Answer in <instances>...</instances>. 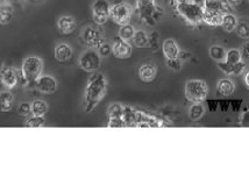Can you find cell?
Wrapping results in <instances>:
<instances>
[{"mask_svg": "<svg viewBox=\"0 0 249 186\" xmlns=\"http://www.w3.org/2000/svg\"><path fill=\"white\" fill-rule=\"evenodd\" d=\"M106 90H107L106 77L102 72L94 71L93 75L89 78L84 91V99H83L84 111L88 113L92 112L105 97Z\"/></svg>", "mask_w": 249, "mask_h": 186, "instance_id": "6da1fadb", "label": "cell"}, {"mask_svg": "<svg viewBox=\"0 0 249 186\" xmlns=\"http://www.w3.org/2000/svg\"><path fill=\"white\" fill-rule=\"evenodd\" d=\"M175 10L177 14L182 17L184 21L190 26H199L203 23V6L195 4V2L183 1V0H176Z\"/></svg>", "mask_w": 249, "mask_h": 186, "instance_id": "7a4b0ae2", "label": "cell"}, {"mask_svg": "<svg viewBox=\"0 0 249 186\" xmlns=\"http://www.w3.org/2000/svg\"><path fill=\"white\" fill-rule=\"evenodd\" d=\"M184 93L186 99L192 104L204 102L209 94V86L203 79H190L185 84Z\"/></svg>", "mask_w": 249, "mask_h": 186, "instance_id": "3957f363", "label": "cell"}, {"mask_svg": "<svg viewBox=\"0 0 249 186\" xmlns=\"http://www.w3.org/2000/svg\"><path fill=\"white\" fill-rule=\"evenodd\" d=\"M43 62L37 56H28L22 62V78L27 82H35L37 77L42 75Z\"/></svg>", "mask_w": 249, "mask_h": 186, "instance_id": "277c9868", "label": "cell"}, {"mask_svg": "<svg viewBox=\"0 0 249 186\" xmlns=\"http://www.w3.org/2000/svg\"><path fill=\"white\" fill-rule=\"evenodd\" d=\"M133 16V7L127 2H115L111 5L109 10V19L117 25L123 26L129 23L130 17Z\"/></svg>", "mask_w": 249, "mask_h": 186, "instance_id": "5b68a950", "label": "cell"}, {"mask_svg": "<svg viewBox=\"0 0 249 186\" xmlns=\"http://www.w3.org/2000/svg\"><path fill=\"white\" fill-rule=\"evenodd\" d=\"M102 64V56L93 48L85 50L79 58V67L87 72H94Z\"/></svg>", "mask_w": 249, "mask_h": 186, "instance_id": "8992f818", "label": "cell"}, {"mask_svg": "<svg viewBox=\"0 0 249 186\" xmlns=\"http://www.w3.org/2000/svg\"><path fill=\"white\" fill-rule=\"evenodd\" d=\"M111 4L107 0H94L92 4V19L96 25L103 26L108 21Z\"/></svg>", "mask_w": 249, "mask_h": 186, "instance_id": "52a82bcc", "label": "cell"}, {"mask_svg": "<svg viewBox=\"0 0 249 186\" xmlns=\"http://www.w3.org/2000/svg\"><path fill=\"white\" fill-rule=\"evenodd\" d=\"M82 38L89 48L98 49L104 42H106L105 37H104L102 32H100L99 29H97L96 27H93V26H88V27L83 31Z\"/></svg>", "mask_w": 249, "mask_h": 186, "instance_id": "ba28073f", "label": "cell"}, {"mask_svg": "<svg viewBox=\"0 0 249 186\" xmlns=\"http://www.w3.org/2000/svg\"><path fill=\"white\" fill-rule=\"evenodd\" d=\"M132 46H130L129 41L124 40L120 36H117L113 40V43H112V52L117 58L119 60H126V58H129L130 55H132Z\"/></svg>", "mask_w": 249, "mask_h": 186, "instance_id": "9c48e42d", "label": "cell"}, {"mask_svg": "<svg viewBox=\"0 0 249 186\" xmlns=\"http://www.w3.org/2000/svg\"><path fill=\"white\" fill-rule=\"evenodd\" d=\"M35 86L41 93L53 94L57 90V81L50 75H41L35 79Z\"/></svg>", "mask_w": 249, "mask_h": 186, "instance_id": "30bf717a", "label": "cell"}, {"mask_svg": "<svg viewBox=\"0 0 249 186\" xmlns=\"http://www.w3.org/2000/svg\"><path fill=\"white\" fill-rule=\"evenodd\" d=\"M0 81H1L5 87L13 88L18 84V82H19V78H18L16 70L6 67L0 70Z\"/></svg>", "mask_w": 249, "mask_h": 186, "instance_id": "8fae6325", "label": "cell"}, {"mask_svg": "<svg viewBox=\"0 0 249 186\" xmlns=\"http://www.w3.org/2000/svg\"><path fill=\"white\" fill-rule=\"evenodd\" d=\"M162 51L165 60H174V58L178 57L180 49L178 43L174 38H167L162 44Z\"/></svg>", "mask_w": 249, "mask_h": 186, "instance_id": "7c38bea8", "label": "cell"}, {"mask_svg": "<svg viewBox=\"0 0 249 186\" xmlns=\"http://www.w3.org/2000/svg\"><path fill=\"white\" fill-rule=\"evenodd\" d=\"M139 78L144 83H150L156 78L157 69L153 63H143L139 68Z\"/></svg>", "mask_w": 249, "mask_h": 186, "instance_id": "4fadbf2b", "label": "cell"}, {"mask_svg": "<svg viewBox=\"0 0 249 186\" xmlns=\"http://www.w3.org/2000/svg\"><path fill=\"white\" fill-rule=\"evenodd\" d=\"M76 20L71 16H62L57 20V28L62 34L69 35L73 33L76 29Z\"/></svg>", "mask_w": 249, "mask_h": 186, "instance_id": "5bb4252c", "label": "cell"}, {"mask_svg": "<svg viewBox=\"0 0 249 186\" xmlns=\"http://www.w3.org/2000/svg\"><path fill=\"white\" fill-rule=\"evenodd\" d=\"M222 12H212V11H204L203 10V22L211 27H220L224 17Z\"/></svg>", "mask_w": 249, "mask_h": 186, "instance_id": "9a60e30c", "label": "cell"}, {"mask_svg": "<svg viewBox=\"0 0 249 186\" xmlns=\"http://www.w3.org/2000/svg\"><path fill=\"white\" fill-rule=\"evenodd\" d=\"M72 57V48L68 43H60L55 48V58L61 63L70 61Z\"/></svg>", "mask_w": 249, "mask_h": 186, "instance_id": "2e32d148", "label": "cell"}, {"mask_svg": "<svg viewBox=\"0 0 249 186\" xmlns=\"http://www.w3.org/2000/svg\"><path fill=\"white\" fill-rule=\"evenodd\" d=\"M235 85L230 78H222L217 83V93L221 97H230L234 93Z\"/></svg>", "mask_w": 249, "mask_h": 186, "instance_id": "e0dca14e", "label": "cell"}, {"mask_svg": "<svg viewBox=\"0 0 249 186\" xmlns=\"http://www.w3.org/2000/svg\"><path fill=\"white\" fill-rule=\"evenodd\" d=\"M236 25H238V19L233 13H225L222 17L221 27L226 33H232L235 31Z\"/></svg>", "mask_w": 249, "mask_h": 186, "instance_id": "ac0fdd59", "label": "cell"}, {"mask_svg": "<svg viewBox=\"0 0 249 186\" xmlns=\"http://www.w3.org/2000/svg\"><path fill=\"white\" fill-rule=\"evenodd\" d=\"M48 113V105L43 100H34L32 102V115H36V117H46Z\"/></svg>", "mask_w": 249, "mask_h": 186, "instance_id": "d6986e66", "label": "cell"}, {"mask_svg": "<svg viewBox=\"0 0 249 186\" xmlns=\"http://www.w3.org/2000/svg\"><path fill=\"white\" fill-rule=\"evenodd\" d=\"M226 54L227 51L225 50L224 47L219 46V44H214L210 48V56H211L212 60H214L217 63L224 62L226 60Z\"/></svg>", "mask_w": 249, "mask_h": 186, "instance_id": "ffe728a7", "label": "cell"}, {"mask_svg": "<svg viewBox=\"0 0 249 186\" xmlns=\"http://www.w3.org/2000/svg\"><path fill=\"white\" fill-rule=\"evenodd\" d=\"M204 114H205V106L203 105V102H196L189 108V117L194 121L200 120Z\"/></svg>", "mask_w": 249, "mask_h": 186, "instance_id": "44dd1931", "label": "cell"}, {"mask_svg": "<svg viewBox=\"0 0 249 186\" xmlns=\"http://www.w3.org/2000/svg\"><path fill=\"white\" fill-rule=\"evenodd\" d=\"M235 31L240 38L249 40V20L246 19V17L238 20V25H236Z\"/></svg>", "mask_w": 249, "mask_h": 186, "instance_id": "7402d4cb", "label": "cell"}, {"mask_svg": "<svg viewBox=\"0 0 249 186\" xmlns=\"http://www.w3.org/2000/svg\"><path fill=\"white\" fill-rule=\"evenodd\" d=\"M13 94L10 91H4L0 93V110L2 112H8L13 105Z\"/></svg>", "mask_w": 249, "mask_h": 186, "instance_id": "603a6c76", "label": "cell"}, {"mask_svg": "<svg viewBox=\"0 0 249 186\" xmlns=\"http://www.w3.org/2000/svg\"><path fill=\"white\" fill-rule=\"evenodd\" d=\"M224 2L225 0H205L203 4L204 11H212V12H224Z\"/></svg>", "mask_w": 249, "mask_h": 186, "instance_id": "cb8c5ba5", "label": "cell"}, {"mask_svg": "<svg viewBox=\"0 0 249 186\" xmlns=\"http://www.w3.org/2000/svg\"><path fill=\"white\" fill-rule=\"evenodd\" d=\"M132 41L138 48H144V47L148 46V42H149V36H148V34L144 31H136Z\"/></svg>", "mask_w": 249, "mask_h": 186, "instance_id": "d4e9b609", "label": "cell"}, {"mask_svg": "<svg viewBox=\"0 0 249 186\" xmlns=\"http://www.w3.org/2000/svg\"><path fill=\"white\" fill-rule=\"evenodd\" d=\"M135 32L136 31H135L134 26L130 25V23H126V25L120 26L119 35H118V36H120L121 38H124V40H126V41H130V40H133V37H134Z\"/></svg>", "mask_w": 249, "mask_h": 186, "instance_id": "484cf974", "label": "cell"}, {"mask_svg": "<svg viewBox=\"0 0 249 186\" xmlns=\"http://www.w3.org/2000/svg\"><path fill=\"white\" fill-rule=\"evenodd\" d=\"M242 60H244V57H242L241 51L239 49H230L226 54V60H225V62H227L231 66H234V64L239 63Z\"/></svg>", "mask_w": 249, "mask_h": 186, "instance_id": "4316f807", "label": "cell"}, {"mask_svg": "<svg viewBox=\"0 0 249 186\" xmlns=\"http://www.w3.org/2000/svg\"><path fill=\"white\" fill-rule=\"evenodd\" d=\"M13 19V11L8 6L0 7V25H8Z\"/></svg>", "mask_w": 249, "mask_h": 186, "instance_id": "83f0119b", "label": "cell"}, {"mask_svg": "<svg viewBox=\"0 0 249 186\" xmlns=\"http://www.w3.org/2000/svg\"><path fill=\"white\" fill-rule=\"evenodd\" d=\"M124 107L120 104H113L108 108V117L109 119H123Z\"/></svg>", "mask_w": 249, "mask_h": 186, "instance_id": "f1b7e54d", "label": "cell"}, {"mask_svg": "<svg viewBox=\"0 0 249 186\" xmlns=\"http://www.w3.org/2000/svg\"><path fill=\"white\" fill-rule=\"evenodd\" d=\"M46 125L44 117H36V115H31L26 121V127H32V128H40Z\"/></svg>", "mask_w": 249, "mask_h": 186, "instance_id": "f546056e", "label": "cell"}, {"mask_svg": "<svg viewBox=\"0 0 249 186\" xmlns=\"http://www.w3.org/2000/svg\"><path fill=\"white\" fill-rule=\"evenodd\" d=\"M18 113L21 117H31L32 115V104L28 102H22L18 108Z\"/></svg>", "mask_w": 249, "mask_h": 186, "instance_id": "4dcf8cb0", "label": "cell"}, {"mask_svg": "<svg viewBox=\"0 0 249 186\" xmlns=\"http://www.w3.org/2000/svg\"><path fill=\"white\" fill-rule=\"evenodd\" d=\"M167 66L170 68L171 70H174V71H179V70L182 69L183 64H182V61L177 57V58H174V60H167Z\"/></svg>", "mask_w": 249, "mask_h": 186, "instance_id": "1f68e13d", "label": "cell"}, {"mask_svg": "<svg viewBox=\"0 0 249 186\" xmlns=\"http://www.w3.org/2000/svg\"><path fill=\"white\" fill-rule=\"evenodd\" d=\"M98 52L102 57H107V56L112 52V46L107 42H104L102 46L98 48Z\"/></svg>", "mask_w": 249, "mask_h": 186, "instance_id": "d6a6232c", "label": "cell"}, {"mask_svg": "<svg viewBox=\"0 0 249 186\" xmlns=\"http://www.w3.org/2000/svg\"><path fill=\"white\" fill-rule=\"evenodd\" d=\"M159 41H160V34L157 33V32H153L149 36V42H148V44H149L154 50H156L157 47H159Z\"/></svg>", "mask_w": 249, "mask_h": 186, "instance_id": "836d02e7", "label": "cell"}, {"mask_svg": "<svg viewBox=\"0 0 249 186\" xmlns=\"http://www.w3.org/2000/svg\"><path fill=\"white\" fill-rule=\"evenodd\" d=\"M239 125L242 127H249V111H245L244 113L240 115Z\"/></svg>", "mask_w": 249, "mask_h": 186, "instance_id": "e575fe53", "label": "cell"}, {"mask_svg": "<svg viewBox=\"0 0 249 186\" xmlns=\"http://www.w3.org/2000/svg\"><path fill=\"white\" fill-rule=\"evenodd\" d=\"M241 54H242V57H244L246 63L249 64V40L246 41V42L244 43V46H242Z\"/></svg>", "mask_w": 249, "mask_h": 186, "instance_id": "d590c367", "label": "cell"}, {"mask_svg": "<svg viewBox=\"0 0 249 186\" xmlns=\"http://www.w3.org/2000/svg\"><path fill=\"white\" fill-rule=\"evenodd\" d=\"M156 4L155 0H136V8L144 7V6H149Z\"/></svg>", "mask_w": 249, "mask_h": 186, "instance_id": "8d00e7d4", "label": "cell"}, {"mask_svg": "<svg viewBox=\"0 0 249 186\" xmlns=\"http://www.w3.org/2000/svg\"><path fill=\"white\" fill-rule=\"evenodd\" d=\"M190 57H192V55L190 54V52H188V51H185V50H180L179 51V54H178V58L180 61H186V60H189Z\"/></svg>", "mask_w": 249, "mask_h": 186, "instance_id": "74e56055", "label": "cell"}, {"mask_svg": "<svg viewBox=\"0 0 249 186\" xmlns=\"http://www.w3.org/2000/svg\"><path fill=\"white\" fill-rule=\"evenodd\" d=\"M227 2L230 4L232 7H238V6H240L244 2V0H227Z\"/></svg>", "mask_w": 249, "mask_h": 186, "instance_id": "f35d334b", "label": "cell"}, {"mask_svg": "<svg viewBox=\"0 0 249 186\" xmlns=\"http://www.w3.org/2000/svg\"><path fill=\"white\" fill-rule=\"evenodd\" d=\"M245 85H246V87L249 90V70L245 73Z\"/></svg>", "mask_w": 249, "mask_h": 186, "instance_id": "ab89813d", "label": "cell"}, {"mask_svg": "<svg viewBox=\"0 0 249 186\" xmlns=\"http://www.w3.org/2000/svg\"><path fill=\"white\" fill-rule=\"evenodd\" d=\"M190 1L195 2V4H197V5H200V6H203L204 2H205V0H190Z\"/></svg>", "mask_w": 249, "mask_h": 186, "instance_id": "60d3db41", "label": "cell"}, {"mask_svg": "<svg viewBox=\"0 0 249 186\" xmlns=\"http://www.w3.org/2000/svg\"><path fill=\"white\" fill-rule=\"evenodd\" d=\"M26 1H35V2H42L44 0H26Z\"/></svg>", "mask_w": 249, "mask_h": 186, "instance_id": "b9f144b4", "label": "cell"}, {"mask_svg": "<svg viewBox=\"0 0 249 186\" xmlns=\"http://www.w3.org/2000/svg\"><path fill=\"white\" fill-rule=\"evenodd\" d=\"M183 1H188V0H183Z\"/></svg>", "mask_w": 249, "mask_h": 186, "instance_id": "7bdbcfd3", "label": "cell"}, {"mask_svg": "<svg viewBox=\"0 0 249 186\" xmlns=\"http://www.w3.org/2000/svg\"><path fill=\"white\" fill-rule=\"evenodd\" d=\"M247 1H248V2H249V0H247Z\"/></svg>", "mask_w": 249, "mask_h": 186, "instance_id": "ee69618b", "label": "cell"}]
</instances>
